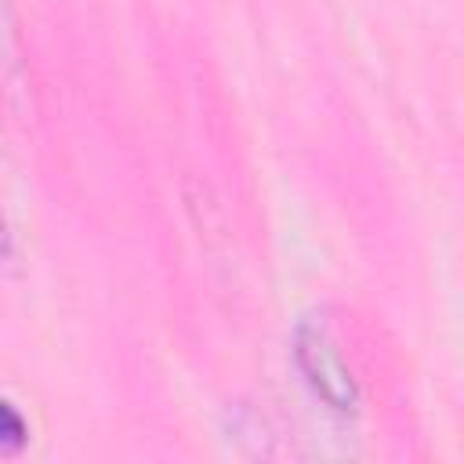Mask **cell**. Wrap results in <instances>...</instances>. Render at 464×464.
<instances>
[{"instance_id":"cell-1","label":"cell","mask_w":464,"mask_h":464,"mask_svg":"<svg viewBox=\"0 0 464 464\" xmlns=\"http://www.w3.org/2000/svg\"><path fill=\"white\" fill-rule=\"evenodd\" d=\"M294 362L304 377V384L334 410V413H355L359 410V384L352 377V366L344 362L341 348L334 344L330 330L315 319H301L294 330Z\"/></svg>"},{"instance_id":"cell-2","label":"cell","mask_w":464,"mask_h":464,"mask_svg":"<svg viewBox=\"0 0 464 464\" xmlns=\"http://www.w3.org/2000/svg\"><path fill=\"white\" fill-rule=\"evenodd\" d=\"M22 47H18V33H14V18L7 0H0V69L4 72H18L22 69Z\"/></svg>"},{"instance_id":"cell-3","label":"cell","mask_w":464,"mask_h":464,"mask_svg":"<svg viewBox=\"0 0 464 464\" xmlns=\"http://www.w3.org/2000/svg\"><path fill=\"white\" fill-rule=\"evenodd\" d=\"M25 439H29L25 417H22L7 399H0V450L14 453V450H22V446H25Z\"/></svg>"},{"instance_id":"cell-4","label":"cell","mask_w":464,"mask_h":464,"mask_svg":"<svg viewBox=\"0 0 464 464\" xmlns=\"http://www.w3.org/2000/svg\"><path fill=\"white\" fill-rule=\"evenodd\" d=\"M0 257H11V236H7V221L0 214Z\"/></svg>"}]
</instances>
